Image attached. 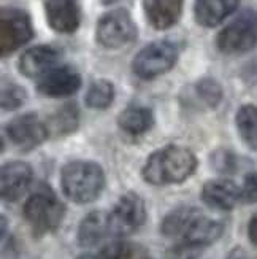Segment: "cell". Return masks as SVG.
<instances>
[{"mask_svg":"<svg viewBox=\"0 0 257 259\" xmlns=\"http://www.w3.org/2000/svg\"><path fill=\"white\" fill-rule=\"evenodd\" d=\"M195 154L184 146L169 145L154 151L143 165L141 177L154 186L183 183L197 168Z\"/></svg>","mask_w":257,"mask_h":259,"instance_id":"6da1fadb","label":"cell"},{"mask_svg":"<svg viewBox=\"0 0 257 259\" xmlns=\"http://www.w3.org/2000/svg\"><path fill=\"white\" fill-rule=\"evenodd\" d=\"M61 186L64 194L76 204L94 202L105 188L104 168L91 161H73L62 167Z\"/></svg>","mask_w":257,"mask_h":259,"instance_id":"7a4b0ae2","label":"cell"},{"mask_svg":"<svg viewBox=\"0 0 257 259\" xmlns=\"http://www.w3.org/2000/svg\"><path fill=\"white\" fill-rule=\"evenodd\" d=\"M22 213L32 234L43 237L59 229L65 217V205L48 185H40L26 200Z\"/></svg>","mask_w":257,"mask_h":259,"instance_id":"3957f363","label":"cell"},{"mask_svg":"<svg viewBox=\"0 0 257 259\" xmlns=\"http://www.w3.org/2000/svg\"><path fill=\"white\" fill-rule=\"evenodd\" d=\"M178 58L180 50L176 43L169 40H158L141 48L132 61V70L141 80H154L170 72Z\"/></svg>","mask_w":257,"mask_h":259,"instance_id":"277c9868","label":"cell"},{"mask_svg":"<svg viewBox=\"0 0 257 259\" xmlns=\"http://www.w3.org/2000/svg\"><path fill=\"white\" fill-rule=\"evenodd\" d=\"M137 24L127 10H110L98 19L95 27V40L107 50H118L130 45L137 38Z\"/></svg>","mask_w":257,"mask_h":259,"instance_id":"5b68a950","label":"cell"},{"mask_svg":"<svg viewBox=\"0 0 257 259\" xmlns=\"http://www.w3.org/2000/svg\"><path fill=\"white\" fill-rule=\"evenodd\" d=\"M35 32L30 16L21 8L5 7L0 10V54L7 58L29 43Z\"/></svg>","mask_w":257,"mask_h":259,"instance_id":"8992f818","label":"cell"},{"mask_svg":"<svg viewBox=\"0 0 257 259\" xmlns=\"http://www.w3.org/2000/svg\"><path fill=\"white\" fill-rule=\"evenodd\" d=\"M218 50L224 54H243L257 45V16L252 11L240 15L218 33Z\"/></svg>","mask_w":257,"mask_h":259,"instance_id":"52a82bcc","label":"cell"},{"mask_svg":"<svg viewBox=\"0 0 257 259\" xmlns=\"http://www.w3.org/2000/svg\"><path fill=\"white\" fill-rule=\"evenodd\" d=\"M110 217V234L119 235H130L137 232L144 221H146V207H144L143 199L135 193H127L122 196L115 208L108 213Z\"/></svg>","mask_w":257,"mask_h":259,"instance_id":"ba28073f","label":"cell"},{"mask_svg":"<svg viewBox=\"0 0 257 259\" xmlns=\"http://www.w3.org/2000/svg\"><path fill=\"white\" fill-rule=\"evenodd\" d=\"M7 135L19 150L30 151L49 137V131L46 122L41 121L37 113H24L8 122Z\"/></svg>","mask_w":257,"mask_h":259,"instance_id":"9c48e42d","label":"cell"},{"mask_svg":"<svg viewBox=\"0 0 257 259\" xmlns=\"http://www.w3.org/2000/svg\"><path fill=\"white\" fill-rule=\"evenodd\" d=\"M81 88V75L72 65H58L46 73L37 84V91L41 96L51 99L73 96Z\"/></svg>","mask_w":257,"mask_h":259,"instance_id":"30bf717a","label":"cell"},{"mask_svg":"<svg viewBox=\"0 0 257 259\" xmlns=\"http://www.w3.org/2000/svg\"><path fill=\"white\" fill-rule=\"evenodd\" d=\"M44 15L53 30L73 33L81 22L80 0H44Z\"/></svg>","mask_w":257,"mask_h":259,"instance_id":"8fae6325","label":"cell"},{"mask_svg":"<svg viewBox=\"0 0 257 259\" xmlns=\"http://www.w3.org/2000/svg\"><path fill=\"white\" fill-rule=\"evenodd\" d=\"M61 61V51L51 45H38L29 48L19 58V72L27 78H43L54 70Z\"/></svg>","mask_w":257,"mask_h":259,"instance_id":"7c38bea8","label":"cell"},{"mask_svg":"<svg viewBox=\"0 0 257 259\" xmlns=\"http://www.w3.org/2000/svg\"><path fill=\"white\" fill-rule=\"evenodd\" d=\"M32 167L26 162L13 161L2 167L0 174V194L7 202H16L24 196L32 183Z\"/></svg>","mask_w":257,"mask_h":259,"instance_id":"4fadbf2b","label":"cell"},{"mask_svg":"<svg viewBox=\"0 0 257 259\" xmlns=\"http://www.w3.org/2000/svg\"><path fill=\"white\" fill-rule=\"evenodd\" d=\"M241 199V189L230 180H210L203 185L202 200L211 208L232 210Z\"/></svg>","mask_w":257,"mask_h":259,"instance_id":"5bb4252c","label":"cell"},{"mask_svg":"<svg viewBox=\"0 0 257 259\" xmlns=\"http://www.w3.org/2000/svg\"><path fill=\"white\" fill-rule=\"evenodd\" d=\"M183 4L184 0H143V10L154 29L167 30L180 21Z\"/></svg>","mask_w":257,"mask_h":259,"instance_id":"9a60e30c","label":"cell"},{"mask_svg":"<svg viewBox=\"0 0 257 259\" xmlns=\"http://www.w3.org/2000/svg\"><path fill=\"white\" fill-rule=\"evenodd\" d=\"M224 232V224L218 220H211L205 217L202 211L192 220L180 242L195 245L198 248H207L208 245L215 243Z\"/></svg>","mask_w":257,"mask_h":259,"instance_id":"2e32d148","label":"cell"},{"mask_svg":"<svg viewBox=\"0 0 257 259\" xmlns=\"http://www.w3.org/2000/svg\"><path fill=\"white\" fill-rule=\"evenodd\" d=\"M240 0H195L194 16L203 27H216L222 21L235 13Z\"/></svg>","mask_w":257,"mask_h":259,"instance_id":"e0dca14e","label":"cell"},{"mask_svg":"<svg viewBox=\"0 0 257 259\" xmlns=\"http://www.w3.org/2000/svg\"><path fill=\"white\" fill-rule=\"evenodd\" d=\"M110 234V217L105 211H91L78 226V243L81 246H94Z\"/></svg>","mask_w":257,"mask_h":259,"instance_id":"ac0fdd59","label":"cell"},{"mask_svg":"<svg viewBox=\"0 0 257 259\" xmlns=\"http://www.w3.org/2000/svg\"><path fill=\"white\" fill-rule=\"evenodd\" d=\"M118 126L122 132L132 137L146 134L154 126V115L148 107L143 105H129L122 110L118 116Z\"/></svg>","mask_w":257,"mask_h":259,"instance_id":"d6986e66","label":"cell"},{"mask_svg":"<svg viewBox=\"0 0 257 259\" xmlns=\"http://www.w3.org/2000/svg\"><path fill=\"white\" fill-rule=\"evenodd\" d=\"M200 210L195 207H189L183 205L172 210L169 215H167L161 224V232L165 237L170 239H181L183 234L186 232L187 226L192 223V220L198 215Z\"/></svg>","mask_w":257,"mask_h":259,"instance_id":"ffe728a7","label":"cell"},{"mask_svg":"<svg viewBox=\"0 0 257 259\" xmlns=\"http://www.w3.org/2000/svg\"><path fill=\"white\" fill-rule=\"evenodd\" d=\"M78 124H80V110L73 102L62 105L46 121L49 135H69L78 129Z\"/></svg>","mask_w":257,"mask_h":259,"instance_id":"44dd1931","label":"cell"},{"mask_svg":"<svg viewBox=\"0 0 257 259\" xmlns=\"http://www.w3.org/2000/svg\"><path fill=\"white\" fill-rule=\"evenodd\" d=\"M116 96L115 84L105 78H98V80L92 81L91 86L87 88L86 96H84V104L86 107L92 110H107L111 104H113Z\"/></svg>","mask_w":257,"mask_h":259,"instance_id":"7402d4cb","label":"cell"},{"mask_svg":"<svg viewBox=\"0 0 257 259\" xmlns=\"http://www.w3.org/2000/svg\"><path fill=\"white\" fill-rule=\"evenodd\" d=\"M235 122L241 140L251 150H257V107L243 105L237 111Z\"/></svg>","mask_w":257,"mask_h":259,"instance_id":"603a6c76","label":"cell"},{"mask_svg":"<svg viewBox=\"0 0 257 259\" xmlns=\"http://www.w3.org/2000/svg\"><path fill=\"white\" fill-rule=\"evenodd\" d=\"M194 91H195V96L202 100V104L211 110L216 108L221 104L222 97H224V91H222L221 84L215 78H210V76L200 78L194 84Z\"/></svg>","mask_w":257,"mask_h":259,"instance_id":"cb8c5ba5","label":"cell"},{"mask_svg":"<svg viewBox=\"0 0 257 259\" xmlns=\"http://www.w3.org/2000/svg\"><path fill=\"white\" fill-rule=\"evenodd\" d=\"M26 99H27L26 89L19 84L10 83L8 86L2 89V108L5 111L18 110L19 107L24 105Z\"/></svg>","mask_w":257,"mask_h":259,"instance_id":"d4e9b609","label":"cell"},{"mask_svg":"<svg viewBox=\"0 0 257 259\" xmlns=\"http://www.w3.org/2000/svg\"><path fill=\"white\" fill-rule=\"evenodd\" d=\"M211 164L221 174H233L238 168V157L229 150H218L211 154Z\"/></svg>","mask_w":257,"mask_h":259,"instance_id":"484cf974","label":"cell"},{"mask_svg":"<svg viewBox=\"0 0 257 259\" xmlns=\"http://www.w3.org/2000/svg\"><path fill=\"white\" fill-rule=\"evenodd\" d=\"M203 248H198L195 245L178 242L167 250V259H198Z\"/></svg>","mask_w":257,"mask_h":259,"instance_id":"4316f807","label":"cell"},{"mask_svg":"<svg viewBox=\"0 0 257 259\" xmlns=\"http://www.w3.org/2000/svg\"><path fill=\"white\" fill-rule=\"evenodd\" d=\"M241 199L248 204H255L257 202V172H251L244 177L241 186Z\"/></svg>","mask_w":257,"mask_h":259,"instance_id":"83f0119b","label":"cell"},{"mask_svg":"<svg viewBox=\"0 0 257 259\" xmlns=\"http://www.w3.org/2000/svg\"><path fill=\"white\" fill-rule=\"evenodd\" d=\"M243 78L248 83H255L257 81V59L249 62L243 70Z\"/></svg>","mask_w":257,"mask_h":259,"instance_id":"f1b7e54d","label":"cell"},{"mask_svg":"<svg viewBox=\"0 0 257 259\" xmlns=\"http://www.w3.org/2000/svg\"><path fill=\"white\" fill-rule=\"evenodd\" d=\"M248 237L257 246V215H254L248 224Z\"/></svg>","mask_w":257,"mask_h":259,"instance_id":"f546056e","label":"cell"},{"mask_svg":"<svg viewBox=\"0 0 257 259\" xmlns=\"http://www.w3.org/2000/svg\"><path fill=\"white\" fill-rule=\"evenodd\" d=\"M227 259H249L248 253L244 251L241 246H237V248H233L229 254H227Z\"/></svg>","mask_w":257,"mask_h":259,"instance_id":"4dcf8cb0","label":"cell"},{"mask_svg":"<svg viewBox=\"0 0 257 259\" xmlns=\"http://www.w3.org/2000/svg\"><path fill=\"white\" fill-rule=\"evenodd\" d=\"M78 259H104L102 256H100V253L97 254H92V253H86V254H81Z\"/></svg>","mask_w":257,"mask_h":259,"instance_id":"1f68e13d","label":"cell"},{"mask_svg":"<svg viewBox=\"0 0 257 259\" xmlns=\"http://www.w3.org/2000/svg\"><path fill=\"white\" fill-rule=\"evenodd\" d=\"M143 259H151V257H149V256H144Z\"/></svg>","mask_w":257,"mask_h":259,"instance_id":"d6a6232c","label":"cell"}]
</instances>
